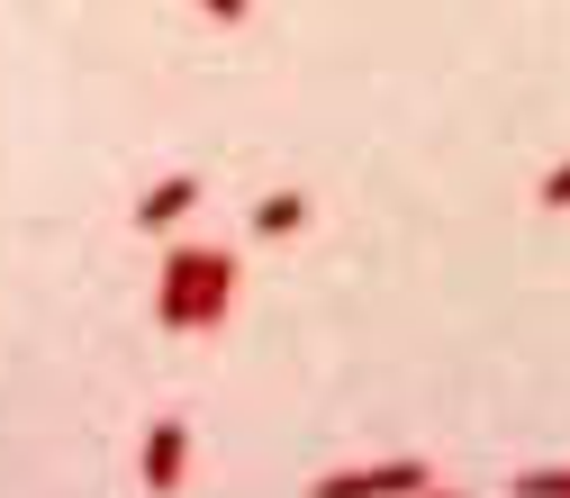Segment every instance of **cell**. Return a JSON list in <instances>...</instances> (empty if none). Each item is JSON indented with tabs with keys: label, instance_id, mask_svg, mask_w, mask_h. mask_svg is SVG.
<instances>
[{
	"label": "cell",
	"instance_id": "cell-3",
	"mask_svg": "<svg viewBox=\"0 0 570 498\" xmlns=\"http://www.w3.org/2000/svg\"><path fill=\"white\" fill-rule=\"evenodd\" d=\"M136 471H146L155 498H173V489L190 480V426H181V417H155V426H146V453H136Z\"/></svg>",
	"mask_w": 570,
	"mask_h": 498
},
{
	"label": "cell",
	"instance_id": "cell-2",
	"mask_svg": "<svg viewBox=\"0 0 570 498\" xmlns=\"http://www.w3.org/2000/svg\"><path fill=\"white\" fill-rule=\"evenodd\" d=\"M425 489H435V471L399 453V462H363V471H326L308 498H425Z\"/></svg>",
	"mask_w": 570,
	"mask_h": 498
},
{
	"label": "cell",
	"instance_id": "cell-9",
	"mask_svg": "<svg viewBox=\"0 0 570 498\" xmlns=\"http://www.w3.org/2000/svg\"><path fill=\"white\" fill-rule=\"evenodd\" d=\"M425 498H462V489H425Z\"/></svg>",
	"mask_w": 570,
	"mask_h": 498
},
{
	"label": "cell",
	"instance_id": "cell-8",
	"mask_svg": "<svg viewBox=\"0 0 570 498\" xmlns=\"http://www.w3.org/2000/svg\"><path fill=\"white\" fill-rule=\"evenodd\" d=\"M199 10L218 19V28H236V19H245V0H199Z\"/></svg>",
	"mask_w": 570,
	"mask_h": 498
},
{
	"label": "cell",
	"instance_id": "cell-6",
	"mask_svg": "<svg viewBox=\"0 0 570 498\" xmlns=\"http://www.w3.org/2000/svg\"><path fill=\"white\" fill-rule=\"evenodd\" d=\"M517 498H570V471H517Z\"/></svg>",
	"mask_w": 570,
	"mask_h": 498
},
{
	"label": "cell",
	"instance_id": "cell-1",
	"mask_svg": "<svg viewBox=\"0 0 570 498\" xmlns=\"http://www.w3.org/2000/svg\"><path fill=\"white\" fill-rule=\"evenodd\" d=\"M227 300H236V254H218V245H173V254H164L155 326H173V335L227 326Z\"/></svg>",
	"mask_w": 570,
	"mask_h": 498
},
{
	"label": "cell",
	"instance_id": "cell-4",
	"mask_svg": "<svg viewBox=\"0 0 570 498\" xmlns=\"http://www.w3.org/2000/svg\"><path fill=\"white\" fill-rule=\"evenodd\" d=\"M190 208H199V173H164L146 199H136V227L164 236V227H181V218H190Z\"/></svg>",
	"mask_w": 570,
	"mask_h": 498
},
{
	"label": "cell",
	"instance_id": "cell-5",
	"mask_svg": "<svg viewBox=\"0 0 570 498\" xmlns=\"http://www.w3.org/2000/svg\"><path fill=\"white\" fill-rule=\"evenodd\" d=\"M308 227V191H263L254 199V236H299Z\"/></svg>",
	"mask_w": 570,
	"mask_h": 498
},
{
	"label": "cell",
	"instance_id": "cell-7",
	"mask_svg": "<svg viewBox=\"0 0 570 498\" xmlns=\"http://www.w3.org/2000/svg\"><path fill=\"white\" fill-rule=\"evenodd\" d=\"M534 199H543V208H570V164H552V173H543V191H534Z\"/></svg>",
	"mask_w": 570,
	"mask_h": 498
}]
</instances>
